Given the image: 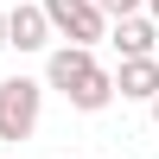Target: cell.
<instances>
[{"instance_id": "cell-1", "label": "cell", "mask_w": 159, "mask_h": 159, "mask_svg": "<svg viewBox=\"0 0 159 159\" xmlns=\"http://www.w3.org/2000/svg\"><path fill=\"white\" fill-rule=\"evenodd\" d=\"M45 115V83L38 76H7L0 83V140H32Z\"/></svg>"}, {"instance_id": "cell-2", "label": "cell", "mask_w": 159, "mask_h": 159, "mask_svg": "<svg viewBox=\"0 0 159 159\" xmlns=\"http://www.w3.org/2000/svg\"><path fill=\"white\" fill-rule=\"evenodd\" d=\"M38 13H45L51 38H64V45H102V32H108V19L89 0H38Z\"/></svg>"}, {"instance_id": "cell-3", "label": "cell", "mask_w": 159, "mask_h": 159, "mask_svg": "<svg viewBox=\"0 0 159 159\" xmlns=\"http://www.w3.org/2000/svg\"><path fill=\"white\" fill-rule=\"evenodd\" d=\"M108 38L121 57H159V25L147 19V13H121V19H108Z\"/></svg>"}, {"instance_id": "cell-4", "label": "cell", "mask_w": 159, "mask_h": 159, "mask_svg": "<svg viewBox=\"0 0 159 159\" xmlns=\"http://www.w3.org/2000/svg\"><path fill=\"white\" fill-rule=\"evenodd\" d=\"M64 102H70L76 115H102V108H108V102H115V76L102 70V64H89V70L76 76L70 89H64Z\"/></svg>"}, {"instance_id": "cell-5", "label": "cell", "mask_w": 159, "mask_h": 159, "mask_svg": "<svg viewBox=\"0 0 159 159\" xmlns=\"http://www.w3.org/2000/svg\"><path fill=\"white\" fill-rule=\"evenodd\" d=\"M89 64H96V45H51V57H45V89H57V96H64Z\"/></svg>"}, {"instance_id": "cell-6", "label": "cell", "mask_w": 159, "mask_h": 159, "mask_svg": "<svg viewBox=\"0 0 159 159\" xmlns=\"http://www.w3.org/2000/svg\"><path fill=\"white\" fill-rule=\"evenodd\" d=\"M108 76H115V96H121V102H153L159 57H121V70H108Z\"/></svg>"}, {"instance_id": "cell-7", "label": "cell", "mask_w": 159, "mask_h": 159, "mask_svg": "<svg viewBox=\"0 0 159 159\" xmlns=\"http://www.w3.org/2000/svg\"><path fill=\"white\" fill-rule=\"evenodd\" d=\"M7 45H19V51H51L45 13H38V7H13V13H7Z\"/></svg>"}, {"instance_id": "cell-8", "label": "cell", "mask_w": 159, "mask_h": 159, "mask_svg": "<svg viewBox=\"0 0 159 159\" xmlns=\"http://www.w3.org/2000/svg\"><path fill=\"white\" fill-rule=\"evenodd\" d=\"M102 19H121V13H140V0H89Z\"/></svg>"}, {"instance_id": "cell-9", "label": "cell", "mask_w": 159, "mask_h": 159, "mask_svg": "<svg viewBox=\"0 0 159 159\" xmlns=\"http://www.w3.org/2000/svg\"><path fill=\"white\" fill-rule=\"evenodd\" d=\"M140 7H147V19H153V25H159V0H140Z\"/></svg>"}, {"instance_id": "cell-10", "label": "cell", "mask_w": 159, "mask_h": 159, "mask_svg": "<svg viewBox=\"0 0 159 159\" xmlns=\"http://www.w3.org/2000/svg\"><path fill=\"white\" fill-rule=\"evenodd\" d=\"M147 115H153V127H159V89H153V102H147Z\"/></svg>"}, {"instance_id": "cell-11", "label": "cell", "mask_w": 159, "mask_h": 159, "mask_svg": "<svg viewBox=\"0 0 159 159\" xmlns=\"http://www.w3.org/2000/svg\"><path fill=\"white\" fill-rule=\"evenodd\" d=\"M0 51H7V13H0Z\"/></svg>"}]
</instances>
